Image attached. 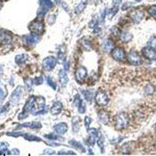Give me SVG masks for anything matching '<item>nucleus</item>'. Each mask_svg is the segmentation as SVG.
Here are the masks:
<instances>
[{"label": "nucleus", "instance_id": "f257e3e1", "mask_svg": "<svg viewBox=\"0 0 156 156\" xmlns=\"http://www.w3.org/2000/svg\"><path fill=\"white\" fill-rule=\"evenodd\" d=\"M114 126L116 130H123L128 127L130 119L127 113H120L114 116Z\"/></svg>", "mask_w": 156, "mask_h": 156}, {"label": "nucleus", "instance_id": "f03ea898", "mask_svg": "<svg viewBox=\"0 0 156 156\" xmlns=\"http://www.w3.org/2000/svg\"><path fill=\"white\" fill-rule=\"evenodd\" d=\"M95 100L99 105L105 106L109 102V96L104 91L99 90L96 92Z\"/></svg>", "mask_w": 156, "mask_h": 156}, {"label": "nucleus", "instance_id": "7ed1b4c3", "mask_svg": "<svg viewBox=\"0 0 156 156\" xmlns=\"http://www.w3.org/2000/svg\"><path fill=\"white\" fill-rule=\"evenodd\" d=\"M44 28H45L44 23L42 20H35L29 25L30 31L36 34H39L42 33L44 31Z\"/></svg>", "mask_w": 156, "mask_h": 156}, {"label": "nucleus", "instance_id": "20e7f679", "mask_svg": "<svg viewBox=\"0 0 156 156\" xmlns=\"http://www.w3.org/2000/svg\"><path fill=\"white\" fill-rule=\"evenodd\" d=\"M127 61L133 66H139L142 63V59L140 56L134 51H131L127 55Z\"/></svg>", "mask_w": 156, "mask_h": 156}, {"label": "nucleus", "instance_id": "39448f33", "mask_svg": "<svg viewBox=\"0 0 156 156\" xmlns=\"http://www.w3.org/2000/svg\"><path fill=\"white\" fill-rule=\"evenodd\" d=\"M55 65H56V59L53 56H48L46 59H44L42 62V66L46 71L52 70L55 68Z\"/></svg>", "mask_w": 156, "mask_h": 156}, {"label": "nucleus", "instance_id": "423d86ee", "mask_svg": "<svg viewBox=\"0 0 156 156\" xmlns=\"http://www.w3.org/2000/svg\"><path fill=\"white\" fill-rule=\"evenodd\" d=\"M22 93H23V87L21 86H18L11 94L10 96V102L12 103L13 105H16L21 98Z\"/></svg>", "mask_w": 156, "mask_h": 156}, {"label": "nucleus", "instance_id": "0eeeda50", "mask_svg": "<svg viewBox=\"0 0 156 156\" xmlns=\"http://www.w3.org/2000/svg\"><path fill=\"white\" fill-rule=\"evenodd\" d=\"M112 56H113V59L116 61L122 62L125 59V52L124 50L122 49V48H116V49H113V51H112Z\"/></svg>", "mask_w": 156, "mask_h": 156}, {"label": "nucleus", "instance_id": "6e6552de", "mask_svg": "<svg viewBox=\"0 0 156 156\" xmlns=\"http://www.w3.org/2000/svg\"><path fill=\"white\" fill-rule=\"evenodd\" d=\"M87 75V69L84 66H81L78 69H77L75 73L76 77V81L79 83H82L85 80L86 77Z\"/></svg>", "mask_w": 156, "mask_h": 156}, {"label": "nucleus", "instance_id": "1a4fd4ad", "mask_svg": "<svg viewBox=\"0 0 156 156\" xmlns=\"http://www.w3.org/2000/svg\"><path fill=\"white\" fill-rule=\"evenodd\" d=\"M144 57L149 60H156V51L152 47H145L142 49Z\"/></svg>", "mask_w": 156, "mask_h": 156}, {"label": "nucleus", "instance_id": "9d476101", "mask_svg": "<svg viewBox=\"0 0 156 156\" xmlns=\"http://www.w3.org/2000/svg\"><path fill=\"white\" fill-rule=\"evenodd\" d=\"M24 42L27 46H34L35 44H37L39 41V38H38V34H31V35H26L24 38Z\"/></svg>", "mask_w": 156, "mask_h": 156}, {"label": "nucleus", "instance_id": "9b49d317", "mask_svg": "<svg viewBox=\"0 0 156 156\" xmlns=\"http://www.w3.org/2000/svg\"><path fill=\"white\" fill-rule=\"evenodd\" d=\"M130 15H131V19H132V20L134 22L135 24L140 23V22L143 20V18H144V13L138 10L132 11Z\"/></svg>", "mask_w": 156, "mask_h": 156}, {"label": "nucleus", "instance_id": "f8f14e48", "mask_svg": "<svg viewBox=\"0 0 156 156\" xmlns=\"http://www.w3.org/2000/svg\"><path fill=\"white\" fill-rule=\"evenodd\" d=\"M63 110V104L60 102H55L50 109V113L53 116L59 115Z\"/></svg>", "mask_w": 156, "mask_h": 156}, {"label": "nucleus", "instance_id": "ddd939ff", "mask_svg": "<svg viewBox=\"0 0 156 156\" xmlns=\"http://www.w3.org/2000/svg\"><path fill=\"white\" fill-rule=\"evenodd\" d=\"M54 129H55V131L58 134H64L65 133H66L68 130V127L66 123L65 122H59L58 124H56L54 127Z\"/></svg>", "mask_w": 156, "mask_h": 156}, {"label": "nucleus", "instance_id": "4468645a", "mask_svg": "<svg viewBox=\"0 0 156 156\" xmlns=\"http://www.w3.org/2000/svg\"><path fill=\"white\" fill-rule=\"evenodd\" d=\"M13 38L12 36L6 33V31H1L0 32V42L3 45H8L11 43Z\"/></svg>", "mask_w": 156, "mask_h": 156}, {"label": "nucleus", "instance_id": "2eb2a0df", "mask_svg": "<svg viewBox=\"0 0 156 156\" xmlns=\"http://www.w3.org/2000/svg\"><path fill=\"white\" fill-rule=\"evenodd\" d=\"M99 119L101 123L106 125L109 121V115L105 111H100L99 113Z\"/></svg>", "mask_w": 156, "mask_h": 156}, {"label": "nucleus", "instance_id": "dca6fc26", "mask_svg": "<svg viewBox=\"0 0 156 156\" xmlns=\"http://www.w3.org/2000/svg\"><path fill=\"white\" fill-rule=\"evenodd\" d=\"M34 103H35V97L34 96H31L28 99V100L26 102L25 105L24 106V111L25 112H31L32 108L34 107Z\"/></svg>", "mask_w": 156, "mask_h": 156}, {"label": "nucleus", "instance_id": "f3484780", "mask_svg": "<svg viewBox=\"0 0 156 156\" xmlns=\"http://www.w3.org/2000/svg\"><path fill=\"white\" fill-rule=\"evenodd\" d=\"M114 49V43L111 40H105L102 43V49L105 52H109Z\"/></svg>", "mask_w": 156, "mask_h": 156}, {"label": "nucleus", "instance_id": "a211bd4d", "mask_svg": "<svg viewBox=\"0 0 156 156\" xmlns=\"http://www.w3.org/2000/svg\"><path fill=\"white\" fill-rule=\"evenodd\" d=\"M59 82L61 84L62 86H66V84H67V82L69 81V78H68V76L66 73L65 69H61L59 73Z\"/></svg>", "mask_w": 156, "mask_h": 156}, {"label": "nucleus", "instance_id": "6ab92c4d", "mask_svg": "<svg viewBox=\"0 0 156 156\" xmlns=\"http://www.w3.org/2000/svg\"><path fill=\"white\" fill-rule=\"evenodd\" d=\"M20 127H29L31 129H41L42 124L39 122H31L28 123H24L19 126Z\"/></svg>", "mask_w": 156, "mask_h": 156}, {"label": "nucleus", "instance_id": "aec40b11", "mask_svg": "<svg viewBox=\"0 0 156 156\" xmlns=\"http://www.w3.org/2000/svg\"><path fill=\"white\" fill-rule=\"evenodd\" d=\"M28 55L27 54H21V55H18L15 57V62L17 65H23L26 63L28 60Z\"/></svg>", "mask_w": 156, "mask_h": 156}, {"label": "nucleus", "instance_id": "412c9836", "mask_svg": "<svg viewBox=\"0 0 156 156\" xmlns=\"http://www.w3.org/2000/svg\"><path fill=\"white\" fill-rule=\"evenodd\" d=\"M120 39L122 40L123 42H131L133 38V35L128 31H123L121 33L120 36H119Z\"/></svg>", "mask_w": 156, "mask_h": 156}, {"label": "nucleus", "instance_id": "4be33fe9", "mask_svg": "<svg viewBox=\"0 0 156 156\" xmlns=\"http://www.w3.org/2000/svg\"><path fill=\"white\" fill-rule=\"evenodd\" d=\"M39 3L41 6H42L46 10H51L53 7V4L51 0H40Z\"/></svg>", "mask_w": 156, "mask_h": 156}, {"label": "nucleus", "instance_id": "5701e85b", "mask_svg": "<svg viewBox=\"0 0 156 156\" xmlns=\"http://www.w3.org/2000/svg\"><path fill=\"white\" fill-rule=\"evenodd\" d=\"M80 119L79 117H73L72 119V127H73V131L74 132H77L80 129Z\"/></svg>", "mask_w": 156, "mask_h": 156}, {"label": "nucleus", "instance_id": "b1692460", "mask_svg": "<svg viewBox=\"0 0 156 156\" xmlns=\"http://www.w3.org/2000/svg\"><path fill=\"white\" fill-rule=\"evenodd\" d=\"M69 143L70 145H72V146L73 147V148H77V150L81 151V152H85V148H84L83 145L80 142H78V141H76V140H71Z\"/></svg>", "mask_w": 156, "mask_h": 156}, {"label": "nucleus", "instance_id": "393cba45", "mask_svg": "<svg viewBox=\"0 0 156 156\" xmlns=\"http://www.w3.org/2000/svg\"><path fill=\"white\" fill-rule=\"evenodd\" d=\"M81 92H82V95H84V99L89 102H91L93 99V91L91 90H84Z\"/></svg>", "mask_w": 156, "mask_h": 156}, {"label": "nucleus", "instance_id": "a878e982", "mask_svg": "<svg viewBox=\"0 0 156 156\" xmlns=\"http://www.w3.org/2000/svg\"><path fill=\"white\" fill-rule=\"evenodd\" d=\"M24 137L26 140H29V141H42V139L38 137H36L34 135L30 134H24Z\"/></svg>", "mask_w": 156, "mask_h": 156}, {"label": "nucleus", "instance_id": "bb28decb", "mask_svg": "<svg viewBox=\"0 0 156 156\" xmlns=\"http://www.w3.org/2000/svg\"><path fill=\"white\" fill-rule=\"evenodd\" d=\"M86 6H87V2H81V3L75 8V13L79 14L81 13V12H83V10H84Z\"/></svg>", "mask_w": 156, "mask_h": 156}, {"label": "nucleus", "instance_id": "cd10ccee", "mask_svg": "<svg viewBox=\"0 0 156 156\" xmlns=\"http://www.w3.org/2000/svg\"><path fill=\"white\" fill-rule=\"evenodd\" d=\"M145 94L148 95H151L154 94L155 92V87L152 84H148L145 87Z\"/></svg>", "mask_w": 156, "mask_h": 156}, {"label": "nucleus", "instance_id": "c85d7f7f", "mask_svg": "<svg viewBox=\"0 0 156 156\" xmlns=\"http://www.w3.org/2000/svg\"><path fill=\"white\" fill-rule=\"evenodd\" d=\"M45 137H46V138L49 139V140H63V139L62 138V137H59L58 135L56 134H47V135H45Z\"/></svg>", "mask_w": 156, "mask_h": 156}, {"label": "nucleus", "instance_id": "c756f323", "mask_svg": "<svg viewBox=\"0 0 156 156\" xmlns=\"http://www.w3.org/2000/svg\"><path fill=\"white\" fill-rule=\"evenodd\" d=\"M87 132H88V134H90V136H93L95 137H99V131H98L97 129H87Z\"/></svg>", "mask_w": 156, "mask_h": 156}, {"label": "nucleus", "instance_id": "7c9ffc66", "mask_svg": "<svg viewBox=\"0 0 156 156\" xmlns=\"http://www.w3.org/2000/svg\"><path fill=\"white\" fill-rule=\"evenodd\" d=\"M46 81H47L48 84L49 85L50 87H52L54 90H55V89H56V84H55V82L53 81V80L52 79L51 77H46Z\"/></svg>", "mask_w": 156, "mask_h": 156}, {"label": "nucleus", "instance_id": "2f4dec72", "mask_svg": "<svg viewBox=\"0 0 156 156\" xmlns=\"http://www.w3.org/2000/svg\"><path fill=\"white\" fill-rule=\"evenodd\" d=\"M24 82H25V84L28 87V89L29 90V91H31L30 90L31 89L32 86H33V83H34V81L31 78H27V79H24Z\"/></svg>", "mask_w": 156, "mask_h": 156}, {"label": "nucleus", "instance_id": "473e14b6", "mask_svg": "<svg viewBox=\"0 0 156 156\" xmlns=\"http://www.w3.org/2000/svg\"><path fill=\"white\" fill-rule=\"evenodd\" d=\"M148 13H149V14L152 17L156 19V6H151L150 8L148 9Z\"/></svg>", "mask_w": 156, "mask_h": 156}, {"label": "nucleus", "instance_id": "72a5a7b5", "mask_svg": "<svg viewBox=\"0 0 156 156\" xmlns=\"http://www.w3.org/2000/svg\"><path fill=\"white\" fill-rule=\"evenodd\" d=\"M85 109H86V104L82 101L79 106H78V112L82 114V113H85Z\"/></svg>", "mask_w": 156, "mask_h": 156}, {"label": "nucleus", "instance_id": "f704fd0d", "mask_svg": "<svg viewBox=\"0 0 156 156\" xmlns=\"http://www.w3.org/2000/svg\"><path fill=\"white\" fill-rule=\"evenodd\" d=\"M24 133L22 132H8L6 133V135L7 136H10V137H17L20 136H24Z\"/></svg>", "mask_w": 156, "mask_h": 156}, {"label": "nucleus", "instance_id": "c9c22d12", "mask_svg": "<svg viewBox=\"0 0 156 156\" xmlns=\"http://www.w3.org/2000/svg\"><path fill=\"white\" fill-rule=\"evenodd\" d=\"M111 31H112V33H113L116 37H117V36H120L121 34L120 31H119L117 28H116V27H113V28H111Z\"/></svg>", "mask_w": 156, "mask_h": 156}, {"label": "nucleus", "instance_id": "e433bc0d", "mask_svg": "<svg viewBox=\"0 0 156 156\" xmlns=\"http://www.w3.org/2000/svg\"><path fill=\"white\" fill-rule=\"evenodd\" d=\"M98 22H99V20H98V18L97 17H96V18L95 17V18H94V19H93L92 20H91V22H90V23H89L88 26L91 28H95V26H96L98 24Z\"/></svg>", "mask_w": 156, "mask_h": 156}, {"label": "nucleus", "instance_id": "4c0bfd02", "mask_svg": "<svg viewBox=\"0 0 156 156\" xmlns=\"http://www.w3.org/2000/svg\"><path fill=\"white\" fill-rule=\"evenodd\" d=\"M91 121H92V119H91V117L86 116L84 118V125L87 129H88L89 127H90V125H91Z\"/></svg>", "mask_w": 156, "mask_h": 156}, {"label": "nucleus", "instance_id": "58836bf2", "mask_svg": "<svg viewBox=\"0 0 156 156\" xmlns=\"http://www.w3.org/2000/svg\"><path fill=\"white\" fill-rule=\"evenodd\" d=\"M98 144H99V148H100L102 152H104V140H103L102 137H99V139L98 140Z\"/></svg>", "mask_w": 156, "mask_h": 156}, {"label": "nucleus", "instance_id": "ea45409f", "mask_svg": "<svg viewBox=\"0 0 156 156\" xmlns=\"http://www.w3.org/2000/svg\"><path fill=\"white\" fill-rule=\"evenodd\" d=\"M43 83V78L42 77H36L35 79L34 80V84L35 85H41Z\"/></svg>", "mask_w": 156, "mask_h": 156}, {"label": "nucleus", "instance_id": "a19ab883", "mask_svg": "<svg viewBox=\"0 0 156 156\" xmlns=\"http://www.w3.org/2000/svg\"><path fill=\"white\" fill-rule=\"evenodd\" d=\"M81 102H82V100L81 99V98H80V96L78 95H77L75 96V99H74V105L77 107H78L80 105V104L81 103Z\"/></svg>", "mask_w": 156, "mask_h": 156}, {"label": "nucleus", "instance_id": "79ce46f5", "mask_svg": "<svg viewBox=\"0 0 156 156\" xmlns=\"http://www.w3.org/2000/svg\"><path fill=\"white\" fill-rule=\"evenodd\" d=\"M58 155H75L76 153H74L73 152H71V151H60V152H58Z\"/></svg>", "mask_w": 156, "mask_h": 156}, {"label": "nucleus", "instance_id": "37998d69", "mask_svg": "<svg viewBox=\"0 0 156 156\" xmlns=\"http://www.w3.org/2000/svg\"><path fill=\"white\" fill-rule=\"evenodd\" d=\"M28 113H27V112L24 111L23 113H21L19 114V116H18V119H20V120H22V119H24L28 118Z\"/></svg>", "mask_w": 156, "mask_h": 156}, {"label": "nucleus", "instance_id": "c03bdc74", "mask_svg": "<svg viewBox=\"0 0 156 156\" xmlns=\"http://www.w3.org/2000/svg\"><path fill=\"white\" fill-rule=\"evenodd\" d=\"M149 44H150L151 47L153 48V49L156 51V38H152V39L150 40Z\"/></svg>", "mask_w": 156, "mask_h": 156}, {"label": "nucleus", "instance_id": "a18cd8bd", "mask_svg": "<svg viewBox=\"0 0 156 156\" xmlns=\"http://www.w3.org/2000/svg\"><path fill=\"white\" fill-rule=\"evenodd\" d=\"M95 138H96V137H95L93 136H90V137L88 138V143L91 146H94V145H95Z\"/></svg>", "mask_w": 156, "mask_h": 156}, {"label": "nucleus", "instance_id": "49530a36", "mask_svg": "<svg viewBox=\"0 0 156 156\" xmlns=\"http://www.w3.org/2000/svg\"><path fill=\"white\" fill-rule=\"evenodd\" d=\"M9 105H10L9 104H6V105H4V106L2 107V108H1V109H0V114H2V113L6 112V111H7V109H8V108H9Z\"/></svg>", "mask_w": 156, "mask_h": 156}, {"label": "nucleus", "instance_id": "de8ad7c7", "mask_svg": "<svg viewBox=\"0 0 156 156\" xmlns=\"http://www.w3.org/2000/svg\"><path fill=\"white\" fill-rule=\"evenodd\" d=\"M8 147V144H6V142H0V151L6 149Z\"/></svg>", "mask_w": 156, "mask_h": 156}, {"label": "nucleus", "instance_id": "09e8293b", "mask_svg": "<svg viewBox=\"0 0 156 156\" xmlns=\"http://www.w3.org/2000/svg\"><path fill=\"white\" fill-rule=\"evenodd\" d=\"M44 153L46 155H54L55 154V151L52 150V149H46L44 151Z\"/></svg>", "mask_w": 156, "mask_h": 156}, {"label": "nucleus", "instance_id": "8fccbe9b", "mask_svg": "<svg viewBox=\"0 0 156 156\" xmlns=\"http://www.w3.org/2000/svg\"><path fill=\"white\" fill-rule=\"evenodd\" d=\"M122 0H113V6H118L120 4V2Z\"/></svg>", "mask_w": 156, "mask_h": 156}, {"label": "nucleus", "instance_id": "3c124183", "mask_svg": "<svg viewBox=\"0 0 156 156\" xmlns=\"http://www.w3.org/2000/svg\"><path fill=\"white\" fill-rule=\"evenodd\" d=\"M11 152H12V154H13V155L20 154V152H19V150H17V149H13V150L11 151Z\"/></svg>", "mask_w": 156, "mask_h": 156}, {"label": "nucleus", "instance_id": "603ef678", "mask_svg": "<svg viewBox=\"0 0 156 156\" xmlns=\"http://www.w3.org/2000/svg\"><path fill=\"white\" fill-rule=\"evenodd\" d=\"M3 96H4V92L2 88H0V100L3 99Z\"/></svg>", "mask_w": 156, "mask_h": 156}, {"label": "nucleus", "instance_id": "864d4df0", "mask_svg": "<svg viewBox=\"0 0 156 156\" xmlns=\"http://www.w3.org/2000/svg\"><path fill=\"white\" fill-rule=\"evenodd\" d=\"M64 69H65L66 70H68V69H69V63H66L65 64V67H64Z\"/></svg>", "mask_w": 156, "mask_h": 156}, {"label": "nucleus", "instance_id": "5fc2aeb1", "mask_svg": "<svg viewBox=\"0 0 156 156\" xmlns=\"http://www.w3.org/2000/svg\"><path fill=\"white\" fill-rule=\"evenodd\" d=\"M2 72H3V69H2V65L0 64V75H2Z\"/></svg>", "mask_w": 156, "mask_h": 156}, {"label": "nucleus", "instance_id": "6e6d98bb", "mask_svg": "<svg viewBox=\"0 0 156 156\" xmlns=\"http://www.w3.org/2000/svg\"><path fill=\"white\" fill-rule=\"evenodd\" d=\"M55 2H56V4L59 5L60 3H61V0H55Z\"/></svg>", "mask_w": 156, "mask_h": 156}, {"label": "nucleus", "instance_id": "4d7b16f0", "mask_svg": "<svg viewBox=\"0 0 156 156\" xmlns=\"http://www.w3.org/2000/svg\"><path fill=\"white\" fill-rule=\"evenodd\" d=\"M154 147H155V150H156V142H155V144Z\"/></svg>", "mask_w": 156, "mask_h": 156}, {"label": "nucleus", "instance_id": "13d9d810", "mask_svg": "<svg viewBox=\"0 0 156 156\" xmlns=\"http://www.w3.org/2000/svg\"><path fill=\"white\" fill-rule=\"evenodd\" d=\"M135 1H137V2H140L141 0H135Z\"/></svg>", "mask_w": 156, "mask_h": 156}, {"label": "nucleus", "instance_id": "bf43d9fd", "mask_svg": "<svg viewBox=\"0 0 156 156\" xmlns=\"http://www.w3.org/2000/svg\"><path fill=\"white\" fill-rule=\"evenodd\" d=\"M2 6V2H1V1H0V7Z\"/></svg>", "mask_w": 156, "mask_h": 156}, {"label": "nucleus", "instance_id": "052dcab7", "mask_svg": "<svg viewBox=\"0 0 156 156\" xmlns=\"http://www.w3.org/2000/svg\"><path fill=\"white\" fill-rule=\"evenodd\" d=\"M155 130H156V124H155Z\"/></svg>", "mask_w": 156, "mask_h": 156}]
</instances>
